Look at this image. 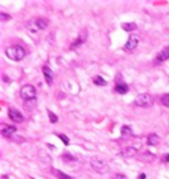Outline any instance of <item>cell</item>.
Returning <instances> with one entry per match:
<instances>
[{
    "label": "cell",
    "instance_id": "obj_8",
    "mask_svg": "<svg viewBox=\"0 0 169 179\" xmlns=\"http://www.w3.org/2000/svg\"><path fill=\"white\" fill-rule=\"evenodd\" d=\"M0 132L4 137H11L16 133V128L12 125H7V124H1L0 125Z\"/></svg>",
    "mask_w": 169,
    "mask_h": 179
},
{
    "label": "cell",
    "instance_id": "obj_13",
    "mask_svg": "<svg viewBox=\"0 0 169 179\" xmlns=\"http://www.w3.org/2000/svg\"><path fill=\"white\" fill-rule=\"evenodd\" d=\"M158 142H160V137H158L157 134L152 133V134L148 136V138H147V144L148 145H151V146H156V145H158Z\"/></svg>",
    "mask_w": 169,
    "mask_h": 179
},
{
    "label": "cell",
    "instance_id": "obj_20",
    "mask_svg": "<svg viewBox=\"0 0 169 179\" xmlns=\"http://www.w3.org/2000/svg\"><path fill=\"white\" fill-rule=\"evenodd\" d=\"M48 116H49V120H50V123L55 124V123H57V121H58L57 115H54V113H53L52 111H48Z\"/></svg>",
    "mask_w": 169,
    "mask_h": 179
},
{
    "label": "cell",
    "instance_id": "obj_18",
    "mask_svg": "<svg viewBox=\"0 0 169 179\" xmlns=\"http://www.w3.org/2000/svg\"><path fill=\"white\" fill-rule=\"evenodd\" d=\"M57 136H58V138H60V140H61V141H62V142H63V145H66V146H67V145H69V144H70V141H69V137H67V136H66V134H62V133H58V134H57Z\"/></svg>",
    "mask_w": 169,
    "mask_h": 179
},
{
    "label": "cell",
    "instance_id": "obj_17",
    "mask_svg": "<svg viewBox=\"0 0 169 179\" xmlns=\"http://www.w3.org/2000/svg\"><path fill=\"white\" fill-rule=\"evenodd\" d=\"M53 173L55 174V176H57L58 179H74V178H71V176H69L67 174L62 173V171H60V170H53Z\"/></svg>",
    "mask_w": 169,
    "mask_h": 179
},
{
    "label": "cell",
    "instance_id": "obj_5",
    "mask_svg": "<svg viewBox=\"0 0 169 179\" xmlns=\"http://www.w3.org/2000/svg\"><path fill=\"white\" fill-rule=\"evenodd\" d=\"M91 167L97 171L98 174H104L108 171V166L106 165L104 161L102 159H92L91 161Z\"/></svg>",
    "mask_w": 169,
    "mask_h": 179
},
{
    "label": "cell",
    "instance_id": "obj_26",
    "mask_svg": "<svg viewBox=\"0 0 169 179\" xmlns=\"http://www.w3.org/2000/svg\"><path fill=\"white\" fill-rule=\"evenodd\" d=\"M3 79H4V82H9V79L7 78V75H3Z\"/></svg>",
    "mask_w": 169,
    "mask_h": 179
},
{
    "label": "cell",
    "instance_id": "obj_24",
    "mask_svg": "<svg viewBox=\"0 0 169 179\" xmlns=\"http://www.w3.org/2000/svg\"><path fill=\"white\" fill-rule=\"evenodd\" d=\"M115 179H127L124 175H121V174H116V176H115Z\"/></svg>",
    "mask_w": 169,
    "mask_h": 179
},
{
    "label": "cell",
    "instance_id": "obj_21",
    "mask_svg": "<svg viewBox=\"0 0 169 179\" xmlns=\"http://www.w3.org/2000/svg\"><path fill=\"white\" fill-rule=\"evenodd\" d=\"M161 103H163V105L169 108V94H165L161 96Z\"/></svg>",
    "mask_w": 169,
    "mask_h": 179
},
{
    "label": "cell",
    "instance_id": "obj_19",
    "mask_svg": "<svg viewBox=\"0 0 169 179\" xmlns=\"http://www.w3.org/2000/svg\"><path fill=\"white\" fill-rule=\"evenodd\" d=\"M135 153H136V150H135L133 147H127V149H124L123 155H126V157H132Z\"/></svg>",
    "mask_w": 169,
    "mask_h": 179
},
{
    "label": "cell",
    "instance_id": "obj_11",
    "mask_svg": "<svg viewBox=\"0 0 169 179\" xmlns=\"http://www.w3.org/2000/svg\"><path fill=\"white\" fill-rule=\"evenodd\" d=\"M128 90H129V87L127 86L126 83H123V82H118V83L115 84V91L118 92V94H120V95L127 94Z\"/></svg>",
    "mask_w": 169,
    "mask_h": 179
},
{
    "label": "cell",
    "instance_id": "obj_12",
    "mask_svg": "<svg viewBox=\"0 0 169 179\" xmlns=\"http://www.w3.org/2000/svg\"><path fill=\"white\" fill-rule=\"evenodd\" d=\"M86 38H87L86 33H84V34H83V33H81V34H79V37H78V38H77L75 41L73 42V44H71L70 49L73 50V49H77V47H78V46H81L82 44H84V41H86Z\"/></svg>",
    "mask_w": 169,
    "mask_h": 179
},
{
    "label": "cell",
    "instance_id": "obj_7",
    "mask_svg": "<svg viewBox=\"0 0 169 179\" xmlns=\"http://www.w3.org/2000/svg\"><path fill=\"white\" fill-rule=\"evenodd\" d=\"M8 116H9V118L12 121H15V123H23L24 121L23 113H21L20 111L15 109V108H9V109H8Z\"/></svg>",
    "mask_w": 169,
    "mask_h": 179
},
{
    "label": "cell",
    "instance_id": "obj_9",
    "mask_svg": "<svg viewBox=\"0 0 169 179\" xmlns=\"http://www.w3.org/2000/svg\"><path fill=\"white\" fill-rule=\"evenodd\" d=\"M169 59V46L164 47L161 51L157 53V55H156V62L161 63V62H165V61Z\"/></svg>",
    "mask_w": 169,
    "mask_h": 179
},
{
    "label": "cell",
    "instance_id": "obj_4",
    "mask_svg": "<svg viewBox=\"0 0 169 179\" xmlns=\"http://www.w3.org/2000/svg\"><path fill=\"white\" fill-rule=\"evenodd\" d=\"M152 104H153V99L149 94H140L135 99V105H137V107L145 108V107H151Z\"/></svg>",
    "mask_w": 169,
    "mask_h": 179
},
{
    "label": "cell",
    "instance_id": "obj_16",
    "mask_svg": "<svg viewBox=\"0 0 169 179\" xmlns=\"http://www.w3.org/2000/svg\"><path fill=\"white\" fill-rule=\"evenodd\" d=\"M120 133H121V136H132L133 134V132H132V129H131V126H128V125H123L121 126V129H120Z\"/></svg>",
    "mask_w": 169,
    "mask_h": 179
},
{
    "label": "cell",
    "instance_id": "obj_1",
    "mask_svg": "<svg viewBox=\"0 0 169 179\" xmlns=\"http://www.w3.org/2000/svg\"><path fill=\"white\" fill-rule=\"evenodd\" d=\"M5 55H7L11 61L18 62V61L24 59V57L26 55V51L23 46H20V45H13V46H8L7 49H5Z\"/></svg>",
    "mask_w": 169,
    "mask_h": 179
},
{
    "label": "cell",
    "instance_id": "obj_15",
    "mask_svg": "<svg viewBox=\"0 0 169 179\" xmlns=\"http://www.w3.org/2000/svg\"><path fill=\"white\" fill-rule=\"evenodd\" d=\"M92 82H94V83H95V86H99V87L106 86V84H107V82H106V79H103L100 75H95V76H94V79H92Z\"/></svg>",
    "mask_w": 169,
    "mask_h": 179
},
{
    "label": "cell",
    "instance_id": "obj_3",
    "mask_svg": "<svg viewBox=\"0 0 169 179\" xmlns=\"http://www.w3.org/2000/svg\"><path fill=\"white\" fill-rule=\"evenodd\" d=\"M36 87L32 86V84H25V86L21 87L20 90V95L21 97H23L25 101H28V100H33L34 97H36Z\"/></svg>",
    "mask_w": 169,
    "mask_h": 179
},
{
    "label": "cell",
    "instance_id": "obj_25",
    "mask_svg": "<svg viewBox=\"0 0 169 179\" xmlns=\"http://www.w3.org/2000/svg\"><path fill=\"white\" fill-rule=\"evenodd\" d=\"M137 179H145V174H140L139 178H137Z\"/></svg>",
    "mask_w": 169,
    "mask_h": 179
},
{
    "label": "cell",
    "instance_id": "obj_22",
    "mask_svg": "<svg viewBox=\"0 0 169 179\" xmlns=\"http://www.w3.org/2000/svg\"><path fill=\"white\" fill-rule=\"evenodd\" d=\"M0 20L4 23V21H7V20H11V16L7 15V13H4V12H1L0 13Z\"/></svg>",
    "mask_w": 169,
    "mask_h": 179
},
{
    "label": "cell",
    "instance_id": "obj_14",
    "mask_svg": "<svg viewBox=\"0 0 169 179\" xmlns=\"http://www.w3.org/2000/svg\"><path fill=\"white\" fill-rule=\"evenodd\" d=\"M136 28H137V25L135 23H124V24H121V29L126 30V32H132V30H135Z\"/></svg>",
    "mask_w": 169,
    "mask_h": 179
},
{
    "label": "cell",
    "instance_id": "obj_10",
    "mask_svg": "<svg viewBox=\"0 0 169 179\" xmlns=\"http://www.w3.org/2000/svg\"><path fill=\"white\" fill-rule=\"evenodd\" d=\"M42 74H44L45 82H46L49 86H52V83H53V71L50 70L48 66H42Z\"/></svg>",
    "mask_w": 169,
    "mask_h": 179
},
{
    "label": "cell",
    "instance_id": "obj_23",
    "mask_svg": "<svg viewBox=\"0 0 169 179\" xmlns=\"http://www.w3.org/2000/svg\"><path fill=\"white\" fill-rule=\"evenodd\" d=\"M163 162H165V163L169 162V153H168V154H165V155L163 157Z\"/></svg>",
    "mask_w": 169,
    "mask_h": 179
},
{
    "label": "cell",
    "instance_id": "obj_2",
    "mask_svg": "<svg viewBox=\"0 0 169 179\" xmlns=\"http://www.w3.org/2000/svg\"><path fill=\"white\" fill-rule=\"evenodd\" d=\"M48 24H49V21L46 20V18L44 17H37L34 18V20H32L31 23L28 24V30L29 33H36V32H40V30H44V29H46Z\"/></svg>",
    "mask_w": 169,
    "mask_h": 179
},
{
    "label": "cell",
    "instance_id": "obj_6",
    "mask_svg": "<svg viewBox=\"0 0 169 179\" xmlns=\"http://www.w3.org/2000/svg\"><path fill=\"white\" fill-rule=\"evenodd\" d=\"M140 42V38L137 34H129V38L127 39L126 45H124V49L126 50H133L135 47L139 45Z\"/></svg>",
    "mask_w": 169,
    "mask_h": 179
}]
</instances>
